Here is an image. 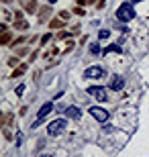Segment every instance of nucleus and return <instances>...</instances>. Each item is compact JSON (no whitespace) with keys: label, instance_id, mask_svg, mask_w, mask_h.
Returning <instances> with one entry per match:
<instances>
[{"label":"nucleus","instance_id":"f257e3e1","mask_svg":"<svg viewBox=\"0 0 149 157\" xmlns=\"http://www.w3.org/2000/svg\"><path fill=\"white\" fill-rule=\"evenodd\" d=\"M116 18L123 21V23H129V21L135 18V8H133L131 2H125V4H120L116 8Z\"/></svg>","mask_w":149,"mask_h":157},{"label":"nucleus","instance_id":"f03ea898","mask_svg":"<svg viewBox=\"0 0 149 157\" xmlns=\"http://www.w3.org/2000/svg\"><path fill=\"white\" fill-rule=\"evenodd\" d=\"M104 74H106V70H104L102 65H90V67L84 71V78H88V80H98V78H102Z\"/></svg>","mask_w":149,"mask_h":157},{"label":"nucleus","instance_id":"7ed1b4c3","mask_svg":"<svg viewBox=\"0 0 149 157\" xmlns=\"http://www.w3.org/2000/svg\"><path fill=\"white\" fill-rule=\"evenodd\" d=\"M65 118H55L53 122H49V127H47V135H59L61 131H65Z\"/></svg>","mask_w":149,"mask_h":157},{"label":"nucleus","instance_id":"20e7f679","mask_svg":"<svg viewBox=\"0 0 149 157\" xmlns=\"http://www.w3.org/2000/svg\"><path fill=\"white\" fill-rule=\"evenodd\" d=\"M90 114L96 118L98 122H106L110 118L108 110H104V108H100V106H92V108H90Z\"/></svg>","mask_w":149,"mask_h":157},{"label":"nucleus","instance_id":"39448f33","mask_svg":"<svg viewBox=\"0 0 149 157\" xmlns=\"http://www.w3.org/2000/svg\"><path fill=\"white\" fill-rule=\"evenodd\" d=\"M51 110H53V102H45V104H43V106L39 108V112H37V122H35L33 127H39L41 122H43V118H45Z\"/></svg>","mask_w":149,"mask_h":157},{"label":"nucleus","instance_id":"423d86ee","mask_svg":"<svg viewBox=\"0 0 149 157\" xmlns=\"http://www.w3.org/2000/svg\"><path fill=\"white\" fill-rule=\"evenodd\" d=\"M90 96H94V98H98L100 102H106V90H104L102 86H88L86 90Z\"/></svg>","mask_w":149,"mask_h":157},{"label":"nucleus","instance_id":"0eeeda50","mask_svg":"<svg viewBox=\"0 0 149 157\" xmlns=\"http://www.w3.org/2000/svg\"><path fill=\"white\" fill-rule=\"evenodd\" d=\"M18 4H23V10H25V12H29V14H35V12H39L37 0H18Z\"/></svg>","mask_w":149,"mask_h":157},{"label":"nucleus","instance_id":"6e6552de","mask_svg":"<svg viewBox=\"0 0 149 157\" xmlns=\"http://www.w3.org/2000/svg\"><path fill=\"white\" fill-rule=\"evenodd\" d=\"M65 117L74 118V121H80L82 118V110L78 108V106H68V108H65Z\"/></svg>","mask_w":149,"mask_h":157},{"label":"nucleus","instance_id":"1a4fd4ad","mask_svg":"<svg viewBox=\"0 0 149 157\" xmlns=\"http://www.w3.org/2000/svg\"><path fill=\"white\" fill-rule=\"evenodd\" d=\"M123 86H125V80H123L120 76H112L110 78V82H108L110 90H123Z\"/></svg>","mask_w":149,"mask_h":157},{"label":"nucleus","instance_id":"9d476101","mask_svg":"<svg viewBox=\"0 0 149 157\" xmlns=\"http://www.w3.org/2000/svg\"><path fill=\"white\" fill-rule=\"evenodd\" d=\"M51 12V4H45L39 8V23H47V14Z\"/></svg>","mask_w":149,"mask_h":157},{"label":"nucleus","instance_id":"9b49d317","mask_svg":"<svg viewBox=\"0 0 149 157\" xmlns=\"http://www.w3.org/2000/svg\"><path fill=\"white\" fill-rule=\"evenodd\" d=\"M65 23H68V21H63L61 17L53 18V21H49V31H51V29H63V27H65Z\"/></svg>","mask_w":149,"mask_h":157},{"label":"nucleus","instance_id":"f8f14e48","mask_svg":"<svg viewBox=\"0 0 149 157\" xmlns=\"http://www.w3.org/2000/svg\"><path fill=\"white\" fill-rule=\"evenodd\" d=\"M25 71H27V63H21V65L17 67V70H14V71L10 74V76H12V78H18V76H23Z\"/></svg>","mask_w":149,"mask_h":157},{"label":"nucleus","instance_id":"ddd939ff","mask_svg":"<svg viewBox=\"0 0 149 157\" xmlns=\"http://www.w3.org/2000/svg\"><path fill=\"white\" fill-rule=\"evenodd\" d=\"M14 29L27 31V29H29V23H27V21H23V18H21V21H14Z\"/></svg>","mask_w":149,"mask_h":157},{"label":"nucleus","instance_id":"4468645a","mask_svg":"<svg viewBox=\"0 0 149 157\" xmlns=\"http://www.w3.org/2000/svg\"><path fill=\"white\" fill-rule=\"evenodd\" d=\"M90 53L92 55H100V53H102V47L98 45V43H92L90 45Z\"/></svg>","mask_w":149,"mask_h":157},{"label":"nucleus","instance_id":"2eb2a0df","mask_svg":"<svg viewBox=\"0 0 149 157\" xmlns=\"http://www.w3.org/2000/svg\"><path fill=\"white\" fill-rule=\"evenodd\" d=\"M0 43H2V45H8V43H10V33H8V31H2V37H0Z\"/></svg>","mask_w":149,"mask_h":157},{"label":"nucleus","instance_id":"dca6fc26","mask_svg":"<svg viewBox=\"0 0 149 157\" xmlns=\"http://www.w3.org/2000/svg\"><path fill=\"white\" fill-rule=\"evenodd\" d=\"M104 53H120V47L119 45H108L104 49Z\"/></svg>","mask_w":149,"mask_h":157},{"label":"nucleus","instance_id":"f3484780","mask_svg":"<svg viewBox=\"0 0 149 157\" xmlns=\"http://www.w3.org/2000/svg\"><path fill=\"white\" fill-rule=\"evenodd\" d=\"M108 37H110V31H106V29H102L98 33V39H108Z\"/></svg>","mask_w":149,"mask_h":157},{"label":"nucleus","instance_id":"a211bd4d","mask_svg":"<svg viewBox=\"0 0 149 157\" xmlns=\"http://www.w3.org/2000/svg\"><path fill=\"white\" fill-rule=\"evenodd\" d=\"M69 37H72V33H68V31H59L57 39H69Z\"/></svg>","mask_w":149,"mask_h":157},{"label":"nucleus","instance_id":"6ab92c4d","mask_svg":"<svg viewBox=\"0 0 149 157\" xmlns=\"http://www.w3.org/2000/svg\"><path fill=\"white\" fill-rule=\"evenodd\" d=\"M74 14H78V17H84V6H76V8H74Z\"/></svg>","mask_w":149,"mask_h":157},{"label":"nucleus","instance_id":"aec40b11","mask_svg":"<svg viewBox=\"0 0 149 157\" xmlns=\"http://www.w3.org/2000/svg\"><path fill=\"white\" fill-rule=\"evenodd\" d=\"M59 17H61L63 21H68V18L72 17V12H68V10H61V12H59Z\"/></svg>","mask_w":149,"mask_h":157},{"label":"nucleus","instance_id":"412c9836","mask_svg":"<svg viewBox=\"0 0 149 157\" xmlns=\"http://www.w3.org/2000/svg\"><path fill=\"white\" fill-rule=\"evenodd\" d=\"M51 33H47V35H43V37H41V45H45V43H47V41H49V39H51Z\"/></svg>","mask_w":149,"mask_h":157},{"label":"nucleus","instance_id":"4be33fe9","mask_svg":"<svg viewBox=\"0 0 149 157\" xmlns=\"http://www.w3.org/2000/svg\"><path fill=\"white\" fill-rule=\"evenodd\" d=\"M23 92H25V84H21V86L17 88V96H23Z\"/></svg>","mask_w":149,"mask_h":157},{"label":"nucleus","instance_id":"5701e85b","mask_svg":"<svg viewBox=\"0 0 149 157\" xmlns=\"http://www.w3.org/2000/svg\"><path fill=\"white\" fill-rule=\"evenodd\" d=\"M18 63V55H17V57H10V59H8V65H17Z\"/></svg>","mask_w":149,"mask_h":157},{"label":"nucleus","instance_id":"b1692460","mask_svg":"<svg viewBox=\"0 0 149 157\" xmlns=\"http://www.w3.org/2000/svg\"><path fill=\"white\" fill-rule=\"evenodd\" d=\"M72 47H74V43H72V41H68V43H65V53L72 51Z\"/></svg>","mask_w":149,"mask_h":157},{"label":"nucleus","instance_id":"393cba45","mask_svg":"<svg viewBox=\"0 0 149 157\" xmlns=\"http://www.w3.org/2000/svg\"><path fill=\"white\" fill-rule=\"evenodd\" d=\"M104 6H106V0H100V2L96 4V8H104Z\"/></svg>","mask_w":149,"mask_h":157},{"label":"nucleus","instance_id":"a878e982","mask_svg":"<svg viewBox=\"0 0 149 157\" xmlns=\"http://www.w3.org/2000/svg\"><path fill=\"white\" fill-rule=\"evenodd\" d=\"M4 139H6V141H10V139H12V135H10V131H4Z\"/></svg>","mask_w":149,"mask_h":157},{"label":"nucleus","instance_id":"bb28decb","mask_svg":"<svg viewBox=\"0 0 149 157\" xmlns=\"http://www.w3.org/2000/svg\"><path fill=\"white\" fill-rule=\"evenodd\" d=\"M129 2H131V4H135V2H141V0H129Z\"/></svg>","mask_w":149,"mask_h":157},{"label":"nucleus","instance_id":"cd10ccee","mask_svg":"<svg viewBox=\"0 0 149 157\" xmlns=\"http://www.w3.org/2000/svg\"><path fill=\"white\" fill-rule=\"evenodd\" d=\"M41 157H53V155H41Z\"/></svg>","mask_w":149,"mask_h":157},{"label":"nucleus","instance_id":"c85d7f7f","mask_svg":"<svg viewBox=\"0 0 149 157\" xmlns=\"http://www.w3.org/2000/svg\"><path fill=\"white\" fill-rule=\"evenodd\" d=\"M47 2H51V4H53V2H55V0H47Z\"/></svg>","mask_w":149,"mask_h":157}]
</instances>
